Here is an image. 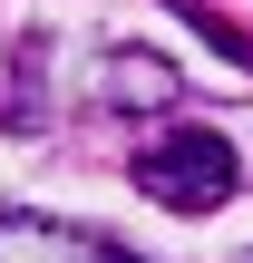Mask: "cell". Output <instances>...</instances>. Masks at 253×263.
I'll use <instances>...</instances> for the list:
<instances>
[{"label": "cell", "mask_w": 253, "mask_h": 263, "mask_svg": "<svg viewBox=\"0 0 253 263\" xmlns=\"http://www.w3.org/2000/svg\"><path fill=\"white\" fill-rule=\"evenodd\" d=\"M137 185H146V205H166V215H215V205L244 185V166H234V146H224L215 127H166V137L137 156Z\"/></svg>", "instance_id": "obj_1"}, {"label": "cell", "mask_w": 253, "mask_h": 263, "mask_svg": "<svg viewBox=\"0 0 253 263\" xmlns=\"http://www.w3.org/2000/svg\"><path fill=\"white\" fill-rule=\"evenodd\" d=\"M0 263H137V254L59 215H0Z\"/></svg>", "instance_id": "obj_2"}, {"label": "cell", "mask_w": 253, "mask_h": 263, "mask_svg": "<svg viewBox=\"0 0 253 263\" xmlns=\"http://www.w3.org/2000/svg\"><path fill=\"white\" fill-rule=\"evenodd\" d=\"M98 98H107V107H127V117H146V107H176V98H185V78H176L156 49H107Z\"/></svg>", "instance_id": "obj_3"}]
</instances>
